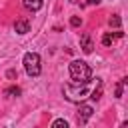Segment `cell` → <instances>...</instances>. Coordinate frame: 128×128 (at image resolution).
Segmentation results:
<instances>
[{"mask_svg": "<svg viewBox=\"0 0 128 128\" xmlns=\"http://www.w3.org/2000/svg\"><path fill=\"white\" fill-rule=\"evenodd\" d=\"M14 30H16V34H28V32H30V24H28L26 20H16Z\"/></svg>", "mask_w": 128, "mask_h": 128, "instance_id": "obj_7", "label": "cell"}, {"mask_svg": "<svg viewBox=\"0 0 128 128\" xmlns=\"http://www.w3.org/2000/svg\"><path fill=\"white\" fill-rule=\"evenodd\" d=\"M22 64H24V70H26L28 76H40V72H42L40 54H36V52H26L24 58H22Z\"/></svg>", "mask_w": 128, "mask_h": 128, "instance_id": "obj_3", "label": "cell"}, {"mask_svg": "<svg viewBox=\"0 0 128 128\" xmlns=\"http://www.w3.org/2000/svg\"><path fill=\"white\" fill-rule=\"evenodd\" d=\"M116 38H122V32H114V34H112V32H106V34L102 36V44H104V46H112Z\"/></svg>", "mask_w": 128, "mask_h": 128, "instance_id": "obj_6", "label": "cell"}, {"mask_svg": "<svg viewBox=\"0 0 128 128\" xmlns=\"http://www.w3.org/2000/svg\"><path fill=\"white\" fill-rule=\"evenodd\" d=\"M100 96H102V82H98V88H96V90H92L90 98H92V100H100Z\"/></svg>", "mask_w": 128, "mask_h": 128, "instance_id": "obj_11", "label": "cell"}, {"mask_svg": "<svg viewBox=\"0 0 128 128\" xmlns=\"http://www.w3.org/2000/svg\"><path fill=\"white\" fill-rule=\"evenodd\" d=\"M86 84H88V82H74V84H66V86L62 88V92H64L66 100H70V102H82V100L88 96V88H86Z\"/></svg>", "mask_w": 128, "mask_h": 128, "instance_id": "obj_2", "label": "cell"}, {"mask_svg": "<svg viewBox=\"0 0 128 128\" xmlns=\"http://www.w3.org/2000/svg\"><path fill=\"white\" fill-rule=\"evenodd\" d=\"M68 70H70V78L74 82H90L92 70H90V66L84 60H72L70 66H68Z\"/></svg>", "mask_w": 128, "mask_h": 128, "instance_id": "obj_1", "label": "cell"}, {"mask_svg": "<svg viewBox=\"0 0 128 128\" xmlns=\"http://www.w3.org/2000/svg\"><path fill=\"white\" fill-rule=\"evenodd\" d=\"M92 112H94V110H92L90 104H80V106H78V122L84 124V122L92 116Z\"/></svg>", "mask_w": 128, "mask_h": 128, "instance_id": "obj_4", "label": "cell"}, {"mask_svg": "<svg viewBox=\"0 0 128 128\" xmlns=\"http://www.w3.org/2000/svg\"><path fill=\"white\" fill-rule=\"evenodd\" d=\"M22 4H24L28 10H32V12H38L44 2H42V0H22Z\"/></svg>", "mask_w": 128, "mask_h": 128, "instance_id": "obj_8", "label": "cell"}, {"mask_svg": "<svg viewBox=\"0 0 128 128\" xmlns=\"http://www.w3.org/2000/svg\"><path fill=\"white\" fill-rule=\"evenodd\" d=\"M52 128H68V122H66V120H62V118H58V120H54V122H52Z\"/></svg>", "mask_w": 128, "mask_h": 128, "instance_id": "obj_13", "label": "cell"}, {"mask_svg": "<svg viewBox=\"0 0 128 128\" xmlns=\"http://www.w3.org/2000/svg\"><path fill=\"white\" fill-rule=\"evenodd\" d=\"M126 78H122L118 84H116V90H114V94H116V98H122V90H124V86H126Z\"/></svg>", "mask_w": 128, "mask_h": 128, "instance_id": "obj_9", "label": "cell"}, {"mask_svg": "<svg viewBox=\"0 0 128 128\" xmlns=\"http://www.w3.org/2000/svg\"><path fill=\"white\" fill-rule=\"evenodd\" d=\"M80 48H82V52H84V54H90V52H92L94 44H92V38H90V34H88V32H84V34H82V38H80Z\"/></svg>", "mask_w": 128, "mask_h": 128, "instance_id": "obj_5", "label": "cell"}, {"mask_svg": "<svg viewBox=\"0 0 128 128\" xmlns=\"http://www.w3.org/2000/svg\"><path fill=\"white\" fill-rule=\"evenodd\" d=\"M108 24H110V26H114V28H120L122 20H120V16H116V14H114V16H112V18L108 20Z\"/></svg>", "mask_w": 128, "mask_h": 128, "instance_id": "obj_12", "label": "cell"}, {"mask_svg": "<svg viewBox=\"0 0 128 128\" xmlns=\"http://www.w3.org/2000/svg\"><path fill=\"white\" fill-rule=\"evenodd\" d=\"M88 4H92V6H98V4H100V0H88Z\"/></svg>", "mask_w": 128, "mask_h": 128, "instance_id": "obj_15", "label": "cell"}, {"mask_svg": "<svg viewBox=\"0 0 128 128\" xmlns=\"http://www.w3.org/2000/svg\"><path fill=\"white\" fill-rule=\"evenodd\" d=\"M70 24H72V26H74V28H78V26H80V24H82V20H80V18H78V16H72V18H70Z\"/></svg>", "mask_w": 128, "mask_h": 128, "instance_id": "obj_14", "label": "cell"}, {"mask_svg": "<svg viewBox=\"0 0 128 128\" xmlns=\"http://www.w3.org/2000/svg\"><path fill=\"white\" fill-rule=\"evenodd\" d=\"M4 94H6V96H20V88H18V86H10V88L4 90Z\"/></svg>", "mask_w": 128, "mask_h": 128, "instance_id": "obj_10", "label": "cell"}]
</instances>
